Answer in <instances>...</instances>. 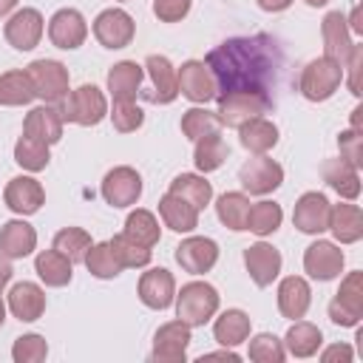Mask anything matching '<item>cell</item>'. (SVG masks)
Here are the masks:
<instances>
[{
  "label": "cell",
  "instance_id": "6125c7cd",
  "mask_svg": "<svg viewBox=\"0 0 363 363\" xmlns=\"http://www.w3.org/2000/svg\"><path fill=\"white\" fill-rule=\"evenodd\" d=\"M3 320H6V306H3V301H0V326H3Z\"/></svg>",
  "mask_w": 363,
  "mask_h": 363
},
{
  "label": "cell",
  "instance_id": "8992f818",
  "mask_svg": "<svg viewBox=\"0 0 363 363\" xmlns=\"http://www.w3.org/2000/svg\"><path fill=\"white\" fill-rule=\"evenodd\" d=\"M329 318L337 326H357L363 318V272H349L340 281V289L335 292L329 303Z\"/></svg>",
  "mask_w": 363,
  "mask_h": 363
},
{
  "label": "cell",
  "instance_id": "6f0895ef",
  "mask_svg": "<svg viewBox=\"0 0 363 363\" xmlns=\"http://www.w3.org/2000/svg\"><path fill=\"white\" fill-rule=\"evenodd\" d=\"M346 26H349V31H354V34H360V31H363V23H360V6H354V9H352V17H349V23H346Z\"/></svg>",
  "mask_w": 363,
  "mask_h": 363
},
{
  "label": "cell",
  "instance_id": "7dc6e473",
  "mask_svg": "<svg viewBox=\"0 0 363 363\" xmlns=\"http://www.w3.org/2000/svg\"><path fill=\"white\" fill-rule=\"evenodd\" d=\"M45 354H48V343L40 335H23L11 346L14 363H40V360H45Z\"/></svg>",
  "mask_w": 363,
  "mask_h": 363
},
{
  "label": "cell",
  "instance_id": "836d02e7",
  "mask_svg": "<svg viewBox=\"0 0 363 363\" xmlns=\"http://www.w3.org/2000/svg\"><path fill=\"white\" fill-rule=\"evenodd\" d=\"M320 343H323L320 329L315 323H309V320H301V318L289 326V332L284 337V349L289 354H295V357H312L320 349Z\"/></svg>",
  "mask_w": 363,
  "mask_h": 363
},
{
  "label": "cell",
  "instance_id": "1f68e13d",
  "mask_svg": "<svg viewBox=\"0 0 363 363\" xmlns=\"http://www.w3.org/2000/svg\"><path fill=\"white\" fill-rule=\"evenodd\" d=\"M34 269L45 286H65L71 284V275H74V264L57 250H43L34 258Z\"/></svg>",
  "mask_w": 363,
  "mask_h": 363
},
{
  "label": "cell",
  "instance_id": "3957f363",
  "mask_svg": "<svg viewBox=\"0 0 363 363\" xmlns=\"http://www.w3.org/2000/svg\"><path fill=\"white\" fill-rule=\"evenodd\" d=\"M60 113H62L65 122L91 128V125H99L108 116V102H105V94L96 85H79L62 99Z\"/></svg>",
  "mask_w": 363,
  "mask_h": 363
},
{
  "label": "cell",
  "instance_id": "f6af8a7d",
  "mask_svg": "<svg viewBox=\"0 0 363 363\" xmlns=\"http://www.w3.org/2000/svg\"><path fill=\"white\" fill-rule=\"evenodd\" d=\"M218 128H221L218 116L210 113L207 108H190L182 116V133L187 139H193V142L201 139V136H207V133H218Z\"/></svg>",
  "mask_w": 363,
  "mask_h": 363
},
{
  "label": "cell",
  "instance_id": "277c9868",
  "mask_svg": "<svg viewBox=\"0 0 363 363\" xmlns=\"http://www.w3.org/2000/svg\"><path fill=\"white\" fill-rule=\"evenodd\" d=\"M343 74H346V71H343L337 62H332L329 57H318V60H312V62L303 68V74H301V79H298V88H301V94H303L309 102H326V99L337 91Z\"/></svg>",
  "mask_w": 363,
  "mask_h": 363
},
{
  "label": "cell",
  "instance_id": "f546056e",
  "mask_svg": "<svg viewBox=\"0 0 363 363\" xmlns=\"http://www.w3.org/2000/svg\"><path fill=\"white\" fill-rule=\"evenodd\" d=\"M329 230L340 244H354L363 235V213L357 204H335L329 210Z\"/></svg>",
  "mask_w": 363,
  "mask_h": 363
},
{
  "label": "cell",
  "instance_id": "d590c367",
  "mask_svg": "<svg viewBox=\"0 0 363 363\" xmlns=\"http://www.w3.org/2000/svg\"><path fill=\"white\" fill-rule=\"evenodd\" d=\"M230 156V147L227 142L218 136V133H207L201 139H196V150H193V162L201 173H213L218 170Z\"/></svg>",
  "mask_w": 363,
  "mask_h": 363
},
{
  "label": "cell",
  "instance_id": "30bf717a",
  "mask_svg": "<svg viewBox=\"0 0 363 363\" xmlns=\"http://www.w3.org/2000/svg\"><path fill=\"white\" fill-rule=\"evenodd\" d=\"M139 196H142V176L133 167L119 164V167L105 173V179H102V199L111 207H130V204L139 201Z\"/></svg>",
  "mask_w": 363,
  "mask_h": 363
},
{
  "label": "cell",
  "instance_id": "74e56055",
  "mask_svg": "<svg viewBox=\"0 0 363 363\" xmlns=\"http://www.w3.org/2000/svg\"><path fill=\"white\" fill-rule=\"evenodd\" d=\"M247 213H250V199L244 193H224L216 201V216L224 227L241 233L247 230Z\"/></svg>",
  "mask_w": 363,
  "mask_h": 363
},
{
  "label": "cell",
  "instance_id": "603a6c76",
  "mask_svg": "<svg viewBox=\"0 0 363 363\" xmlns=\"http://www.w3.org/2000/svg\"><path fill=\"white\" fill-rule=\"evenodd\" d=\"M145 79V68L136 65L133 60H122L108 71V91L113 102H133Z\"/></svg>",
  "mask_w": 363,
  "mask_h": 363
},
{
  "label": "cell",
  "instance_id": "cb8c5ba5",
  "mask_svg": "<svg viewBox=\"0 0 363 363\" xmlns=\"http://www.w3.org/2000/svg\"><path fill=\"white\" fill-rule=\"evenodd\" d=\"M9 309H11V315L17 320L31 323L45 312V292L31 281L14 284L11 292H9Z\"/></svg>",
  "mask_w": 363,
  "mask_h": 363
},
{
  "label": "cell",
  "instance_id": "94428289",
  "mask_svg": "<svg viewBox=\"0 0 363 363\" xmlns=\"http://www.w3.org/2000/svg\"><path fill=\"white\" fill-rule=\"evenodd\" d=\"M303 3H306V6H315V9H318V6H326L329 0H303Z\"/></svg>",
  "mask_w": 363,
  "mask_h": 363
},
{
  "label": "cell",
  "instance_id": "bcb514c9",
  "mask_svg": "<svg viewBox=\"0 0 363 363\" xmlns=\"http://www.w3.org/2000/svg\"><path fill=\"white\" fill-rule=\"evenodd\" d=\"M284 354H286L284 340H278L269 332H261L250 340V360H255V363H281Z\"/></svg>",
  "mask_w": 363,
  "mask_h": 363
},
{
  "label": "cell",
  "instance_id": "9f6ffc18",
  "mask_svg": "<svg viewBox=\"0 0 363 363\" xmlns=\"http://www.w3.org/2000/svg\"><path fill=\"white\" fill-rule=\"evenodd\" d=\"M258 6L264 9V11H284V9H289L292 6V0H258Z\"/></svg>",
  "mask_w": 363,
  "mask_h": 363
},
{
  "label": "cell",
  "instance_id": "d4e9b609",
  "mask_svg": "<svg viewBox=\"0 0 363 363\" xmlns=\"http://www.w3.org/2000/svg\"><path fill=\"white\" fill-rule=\"evenodd\" d=\"M309 301H312V289L301 275H289V278L281 281V286H278V309H281L284 318H292V320L303 318L306 309H309Z\"/></svg>",
  "mask_w": 363,
  "mask_h": 363
},
{
  "label": "cell",
  "instance_id": "11a10c76",
  "mask_svg": "<svg viewBox=\"0 0 363 363\" xmlns=\"http://www.w3.org/2000/svg\"><path fill=\"white\" fill-rule=\"evenodd\" d=\"M201 360H227V363H238V354H235V352H230V349L224 346V352H210V354H201Z\"/></svg>",
  "mask_w": 363,
  "mask_h": 363
},
{
  "label": "cell",
  "instance_id": "ab89813d",
  "mask_svg": "<svg viewBox=\"0 0 363 363\" xmlns=\"http://www.w3.org/2000/svg\"><path fill=\"white\" fill-rule=\"evenodd\" d=\"M48 159H51V153H48V145L45 142H40L34 136H26V133L17 139V145H14V162L23 170L40 173V170L48 167Z\"/></svg>",
  "mask_w": 363,
  "mask_h": 363
},
{
  "label": "cell",
  "instance_id": "f5cc1de1",
  "mask_svg": "<svg viewBox=\"0 0 363 363\" xmlns=\"http://www.w3.org/2000/svg\"><path fill=\"white\" fill-rule=\"evenodd\" d=\"M352 357H354V352H352V346H346V343H335V346H329V349L320 354V360H323V363H335V360L349 363Z\"/></svg>",
  "mask_w": 363,
  "mask_h": 363
},
{
  "label": "cell",
  "instance_id": "c3c4849f",
  "mask_svg": "<svg viewBox=\"0 0 363 363\" xmlns=\"http://www.w3.org/2000/svg\"><path fill=\"white\" fill-rule=\"evenodd\" d=\"M111 122L119 133H130L136 128H142L145 122V113L136 102H113V111H111Z\"/></svg>",
  "mask_w": 363,
  "mask_h": 363
},
{
  "label": "cell",
  "instance_id": "b9f144b4",
  "mask_svg": "<svg viewBox=\"0 0 363 363\" xmlns=\"http://www.w3.org/2000/svg\"><path fill=\"white\" fill-rule=\"evenodd\" d=\"M281 218H284L281 204H275V201H258L247 213V230L255 233V235H269V233H275L281 227Z\"/></svg>",
  "mask_w": 363,
  "mask_h": 363
},
{
  "label": "cell",
  "instance_id": "f907efd6",
  "mask_svg": "<svg viewBox=\"0 0 363 363\" xmlns=\"http://www.w3.org/2000/svg\"><path fill=\"white\" fill-rule=\"evenodd\" d=\"M190 11V0H153V14L162 23H179L182 17H187Z\"/></svg>",
  "mask_w": 363,
  "mask_h": 363
},
{
  "label": "cell",
  "instance_id": "ee69618b",
  "mask_svg": "<svg viewBox=\"0 0 363 363\" xmlns=\"http://www.w3.org/2000/svg\"><path fill=\"white\" fill-rule=\"evenodd\" d=\"M85 267H88V272L91 275H96V278H116L119 272H122V264L116 261V255L111 252V244L105 241V244H94L91 250H88V255H85V261H82Z\"/></svg>",
  "mask_w": 363,
  "mask_h": 363
},
{
  "label": "cell",
  "instance_id": "6da1fadb",
  "mask_svg": "<svg viewBox=\"0 0 363 363\" xmlns=\"http://www.w3.org/2000/svg\"><path fill=\"white\" fill-rule=\"evenodd\" d=\"M204 62L218 94H258L275 102L272 91L281 85L284 48L272 34L230 37L216 45Z\"/></svg>",
  "mask_w": 363,
  "mask_h": 363
},
{
  "label": "cell",
  "instance_id": "d6a6232c",
  "mask_svg": "<svg viewBox=\"0 0 363 363\" xmlns=\"http://www.w3.org/2000/svg\"><path fill=\"white\" fill-rule=\"evenodd\" d=\"M213 335H216V340H218L221 346H227V349L244 343V340L250 337V318H247V312H241V309H227V312H221V315L216 318V323H213Z\"/></svg>",
  "mask_w": 363,
  "mask_h": 363
},
{
  "label": "cell",
  "instance_id": "7402d4cb",
  "mask_svg": "<svg viewBox=\"0 0 363 363\" xmlns=\"http://www.w3.org/2000/svg\"><path fill=\"white\" fill-rule=\"evenodd\" d=\"M62 122H65V119H62L60 108L45 102V105L28 111V116H26V122H23V133H26V136H34V139H40V142H45V145H54V142L62 139Z\"/></svg>",
  "mask_w": 363,
  "mask_h": 363
},
{
  "label": "cell",
  "instance_id": "52a82bcc",
  "mask_svg": "<svg viewBox=\"0 0 363 363\" xmlns=\"http://www.w3.org/2000/svg\"><path fill=\"white\" fill-rule=\"evenodd\" d=\"M275 102L267 99V96H258V94H218V122L227 125V128H238L244 125L247 119H255L261 113H267Z\"/></svg>",
  "mask_w": 363,
  "mask_h": 363
},
{
  "label": "cell",
  "instance_id": "484cf974",
  "mask_svg": "<svg viewBox=\"0 0 363 363\" xmlns=\"http://www.w3.org/2000/svg\"><path fill=\"white\" fill-rule=\"evenodd\" d=\"M145 68H147L150 82H153V91H156V94H153V102L170 105V102L179 96V82H176V71H173L170 60L162 57V54H150V57L145 60Z\"/></svg>",
  "mask_w": 363,
  "mask_h": 363
},
{
  "label": "cell",
  "instance_id": "816d5d0a",
  "mask_svg": "<svg viewBox=\"0 0 363 363\" xmlns=\"http://www.w3.org/2000/svg\"><path fill=\"white\" fill-rule=\"evenodd\" d=\"M360 68H363V45L354 43V48H352V54L343 65V71H349V91L354 96H360Z\"/></svg>",
  "mask_w": 363,
  "mask_h": 363
},
{
  "label": "cell",
  "instance_id": "44dd1931",
  "mask_svg": "<svg viewBox=\"0 0 363 363\" xmlns=\"http://www.w3.org/2000/svg\"><path fill=\"white\" fill-rule=\"evenodd\" d=\"M139 298L150 309H167L173 303V298H176V281H173V275L164 267L147 269L139 278Z\"/></svg>",
  "mask_w": 363,
  "mask_h": 363
},
{
  "label": "cell",
  "instance_id": "d6986e66",
  "mask_svg": "<svg viewBox=\"0 0 363 363\" xmlns=\"http://www.w3.org/2000/svg\"><path fill=\"white\" fill-rule=\"evenodd\" d=\"M303 269L315 281H332L343 269V250H337L332 241H315L303 252Z\"/></svg>",
  "mask_w": 363,
  "mask_h": 363
},
{
  "label": "cell",
  "instance_id": "7bdbcfd3",
  "mask_svg": "<svg viewBox=\"0 0 363 363\" xmlns=\"http://www.w3.org/2000/svg\"><path fill=\"white\" fill-rule=\"evenodd\" d=\"M108 244H111V252L116 255V261L122 264V269L125 267H147L150 264V247H142V244L130 241L125 233L113 235Z\"/></svg>",
  "mask_w": 363,
  "mask_h": 363
},
{
  "label": "cell",
  "instance_id": "8fae6325",
  "mask_svg": "<svg viewBox=\"0 0 363 363\" xmlns=\"http://www.w3.org/2000/svg\"><path fill=\"white\" fill-rule=\"evenodd\" d=\"M133 31H136V23L122 9H105L94 20V37L105 48H125L133 40Z\"/></svg>",
  "mask_w": 363,
  "mask_h": 363
},
{
  "label": "cell",
  "instance_id": "e0dca14e",
  "mask_svg": "<svg viewBox=\"0 0 363 363\" xmlns=\"http://www.w3.org/2000/svg\"><path fill=\"white\" fill-rule=\"evenodd\" d=\"M3 34H6V40H9L11 48L31 51L40 43V37H43V14L37 9H20V11H14L9 17Z\"/></svg>",
  "mask_w": 363,
  "mask_h": 363
},
{
  "label": "cell",
  "instance_id": "7c38bea8",
  "mask_svg": "<svg viewBox=\"0 0 363 363\" xmlns=\"http://www.w3.org/2000/svg\"><path fill=\"white\" fill-rule=\"evenodd\" d=\"M190 326L184 320H170L164 326H159L156 337H153V360L156 363H184L187 357V346H190Z\"/></svg>",
  "mask_w": 363,
  "mask_h": 363
},
{
  "label": "cell",
  "instance_id": "f1b7e54d",
  "mask_svg": "<svg viewBox=\"0 0 363 363\" xmlns=\"http://www.w3.org/2000/svg\"><path fill=\"white\" fill-rule=\"evenodd\" d=\"M159 216L173 233H193L199 227V210L173 193H164L159 199Z\"/></svg>",
  "mask_w": 363,
  "mask_h": 363
},
{
  "label": "cell",
  "instance_id": "2e32d148",
  "mask_svg": "<svg viewBox=\"0 0 363 363\" xmlns=\"http://www.w3.org/2000/svg\"><path fill=\"white\" fill-rule=\"evenodd\" d=\"M3 201H6V207H9L11 213H17V216H31V213H37V210L45 204V190H43V184H40L37 179H31V176H14V179L6 184V190H3Z\"/></svg>",
  "mask_w": 363,
  "mask_h": 363
},
{
  "label": "cell",
  "instance_id": "5b68a950",
  "mask_svg": "<svg viewBox=\"0 0 363 363\" xmlns=\"http://www.w3.org/2000/svg\"><path fill=\"white\" fill-rule=\"evenodd\" d=\"M31 85H34V94L48 102V105H57L68 96V68L57 60H34L28 68H26Z\"/></svg>",
  "mask_w": 363,
  "mask_h": 363
},
{
  "label": "cell",
  "instance_id": "60d3db41",
  "mask_svg": "<svg viewBox=\"0 0 363 363\" xmlns=\"http://www.w3.org/2000/svg\"><path fill=\"white\" fill-rule=\"evenodd\" d=\"M91 247H94V244H91V235H88L82 227H65V230H60V233L54 235V250L62 252L71 264L85 261V255H88Z\"/></svg>",
  "mask_w": 363,
  "mask_h": 363
},
{
  "label": "cell",
  "instance_id": "83f0119b",
  "mask_svg": "<svg viewBox=\"0 0 363 363\" xmlns=\"http://www.w3.org/2000/svg\"><path fill=\"white\" fill-rule=\"evenodd\" d=\"M37 247V233L31 224H26L23 218L6 221L0 230V252L9 258H26L31 255Z\"/></svg>",
  "mask_w": 363,
  "mask_h": 363
},
{
  "label": "cell",
  "instance_id": "4dcf8cb0",
  "mask_svg": "<svg viewBox=\"0 0 363 363\" xmlns=\"http://www.w3.org/2000/svg\"><path fill=\"white\" fill-rule=\"evenodd\" d=\"M238 139L250 153L261 156L278 145V128L269 119L255 116V119H247L244 125H238Z\"/></svg>",
  "mask_w": 363,
  "mask_h": 363
},
{
  "label": "cell",
  "instance_id": "9a60e30c",
  "mask_svg": "<svg viewBox=\"0 0 363 363\" xmlns=\"http://www.w3.org/2000/svg\"><path fill=\"white\" fill-rule=\"evenodd\" d=\"M176 261L184 272L190 275H201V272H210L218 261V244L213 238H204V235H193V238H184L179 247H176Z\"/></svg>",
  "mask_w": 363,
  "mask_h": 363
},
{
  "label": "cell",
  "instance_id": "f35d334b",
  "mask_svg": "<svg viewBox=\"0 0 363 363\" xmlns=\"http://www.w3.org/2000/svg\"><path fill=\"white\" fill-rule=\"evenodd\" d=\"M130 241H136V244H142V247H153L156 241H159V235H162V230H159V221H156V216L150 213V210H133L128 218H125V230H122Z\"/></svg>",
  "mask_w": 363,
  "mask_h": 363
},
{
  "label": "cell",
  "instance_id": "9c48e42d",
  "mask_svg": "<svg viewBox=\"0 0 363 363\" xmlns=\"http://www.w3.org/2000/svg\"><path fill=\"white\" fill-rule=\"evenodd\" d=\"M176 82H179V94L187 96L196 105H204V102H210V99L218 96L216 79H213L207 62H201V60H187L176 71Z\"/></svg>",
  "mask_w": 363,
  "mask_h": 363
},
{
  "label": "cell",
  "instance_id": "681fc988",
  "mask_svg": "<svg viewBox=\"0 0 363 363\" xmlns=\"http://www.w3.org/2000/svg\"><path fill=\"white\" fill-rule=\"evenodd\" d=\"M337 147H340V159H346L349 164L360 167L363 164V133L349 128L337 136Z\"/></svg>",
  "mask_w": 363,
  "mask_h": 363
},
{
  "label": "cell",
  "instance_id": "ffe728a7",
  "mask_svg": "<svg viewBox=\"0 0 363 363\" xmlns=\"http://www.w3.org/2000/svg\"><path fill=\"white\" fill-rule=\"evenodd\" d=\"M281 264H284V261H281V252H278L272 244L258 241V244H252V247L244 250V267H247L250 278H252L258 286H269V284L278 278Z\"/></svg>",
  "mask_w": 363,
  "mask_h": 363
},
{
  "label": "cell",
  "instance_id": "7a4b0ae2",
  "mask_svg": "<svg viewBox=\"0 0 363 363\" xmlns=\"http://www.w3.org/2000/svg\"><path fill=\"white\" fill-rule=\"evenodd\" d=\"M216 312H218V292L207 281H190L176 295V315L190 329L193 326H204Z\"/></svg>",
  "mask_w": 363,
  "mask_h": 363
},
{
  "label": "cell",
  "instance_id": "91938a15",
  "mask_svg": "<svg viewBox=\"0 0 363 363\" xmlns=\"http://www.w3.org/2000/svg\"><path fill=\"white\" fill-rule=\"evenodd\" d=\"M14 6H17V0H0V17H6Z\"/></svg>",
  "mask_w": 363,
  "mask_h": 363
},
{
  "label": "cell",
  "instance_id": "4316f807",
  "mask_svg": "<svg viewBox=\"0 0 363 363\" xmlns=\"http://www.w3.org/2000/svg\"><path fill=\"white\" fill-rule=\"evenodd\" d=\"M320 176L323 182L343 199H357L360 196V176L357 167L349 164L346 159H326L320 164Z\"/></svg>",
  "mask_w": 363,
  "mask_h": 363
},
{
  "label": "cell",
  "instance_id": "8d00e7d4",
  "mask_svg": "<svg viewBox=\"0 0 363 363\" xmlns=\"http://www.w3.org/2000/svg\"><path fill=\"white\" fill-rule=\"evenodd\" d=\"M34 85L26 71H6L0 77V105L14 108V105H28L34 99Z\"/></svg>",
  "mask_w": 363,
  "mask_h": 363
},
{
  "label": "cell",
  "instance_id": "680465c9",
  "mask_svg": "<svg viewBox=\"0 0 363 363\" xmlns=\"http://www.w3.org/2000/svg\"><path fill=\"white\" fill-rule=\"evenodd\" d=\"M360 116H363V108H360V105H357V108H354V111H352V128H354V130H360V133H363V122H360Z\"/></svg>",
  "mask_w": 363,
  "mask_h": 363
},
{
  "label": "cell",
  "instance_id": "ba28073f",
  "mask_svg": "<svg viewBox=\"0 0 363 363\" xmlns=\"http://www.w3.org/2000/svg\"><path fill=\"white\" fill-rule=\"evenodd\" d=\"M238 182H241V187H244L247 193H252V196H267V193H272V190L281 187V182H284V167H281L275 159H269V156L261 153V156L247 159V162L241 164Z\"/></svg>",
  "mask_w": 363,
  "mask_h": 363
},
{
  "label": "cell",
  "instance_id": "e575fe53",
  "mask_svg": "<svg viewBox=\"0 0 363 363\" xmlns=\"http://www.w3.org/2000/svg\"><path fill=\"white\" fill-rule=\"evenodd\" d=\"M167 193H173V196L184 199V201H190L196 210H204V207L210 204V199H213V184H210L204 176L182 173V176H176V179L170 182V190H167Z\"/></svg>",
  "mask_w": 363,
  "mask_h": 363
},
{
  "label": "cell",
  "instance_id": "5bb4252c",
  "mask_svg": "<svg viewBox=\"0 0 363 363\" xmlns=\"http://www.w3.org/2000/svg\"><path fill=\"white\" fill-rule=\"evenodd\" d=\"M85 37H88V26L77 9H60L48 20V40L62 51L79 48L85 43Z\"/></svg>",
  "mask_w": 363,
  "mask_h": 363
},
{
  "label": "cell",
  "instance_id": "ac0fdd59",
  "mask_svg": "<svg viewBox=\"0 0 363 363\" xmlns=\"http://www.w3.org/2000/svg\"><path fill=\"white\" fill-rule=\"evenodd\" d=\"M320 34H323V57H329L332 62H337L340 68L346 65L354 43H352V31L346 26V17L340 11H329L320 23Z\"/></svg>",
  "mask_w": 363,
  "mask_h": 363
},
{
  "label": "cell",
  "instance_id": "db71d44e",
  "mask_svg": "<svg viewBox=\"0 0 363 363\" xmlns=\"http://www.w3.org/2000/svg\"><path fill=\"white\" fill-rule=\"evenodd\" d=\"M11 272H14V269H11V258L0 252V292H3V286L11 281Z\"/></svg>",
  "mask_w": 363,
  "mask_h": 363
},
{
  "label": "cell",
  "instance_id": "4fadbf2b",
  "mask_svg": "<svg viewBox=\"0 0 363 363\" xmlns=\"http://www.w3.org/2000/svg\"><path fill=\"white\" fill-rule=\"evenodd\" d=\"M329 210L332 204L326 201V196L318 190H309L295 201L292 224L306 235H320L323 230H329Z\"/></svg>",
  "mask_w": 363,
  "mask_h": 363
}]
</instances>
